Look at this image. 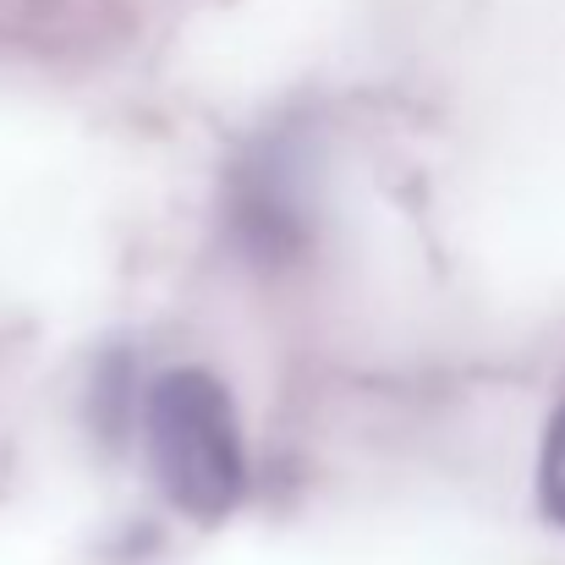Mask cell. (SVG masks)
I'll use <instances>...</instances> for the list:
<instances>
[{"label": "cell", "instance_id": "1", "mask_svg": "<svg viewBox=\"0 0 565 565\" xmlns=\"http://www.w3.org/2000/svg\"><path fill=\"white\" fill-rule=\"evenodd\" d=\"M143 445L166 500L192 522H220L247 489V456L225 384L203 369H171L143 395Z\"/></svg>", "mask_w": 565, "mask_h": 565}, {"label": "cell", "instance_id": "2", "mask_svg": "<svg viewBox=\"0 0 565 565\" xmlns=\"http://www.w3.org/2000/svg\"><path fill=\"white\" fill-rule=\"evenodd\" d=\"M539 500H544V516L565 527V406L550 417V428H544V456H539Z\"/></svg>", "mask_w": 565, "mask_h": 565}]
</instances>
